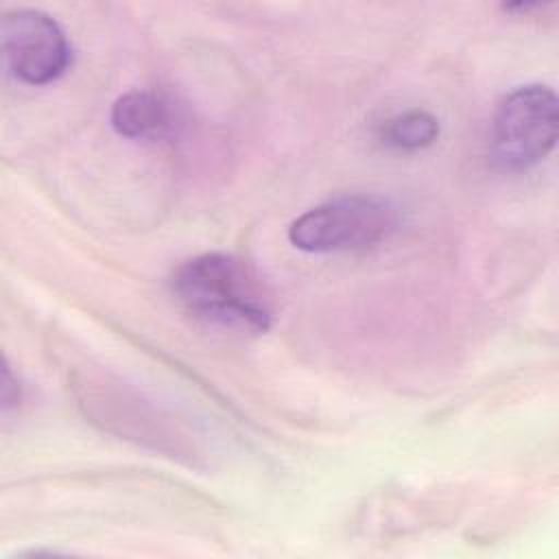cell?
<instances>
[{
  "label": "cell",
  "mask_w": 559,
  "mask_h": 559,
  "mask_svg": "<svg viewBox=\"0 0 559 559\" xmlns=\"http://www.w3.org/2000/svg\"><path fill=\"white\" fill-rule=\"evenodd\" d=\"M173 293L197 319L238 332H266L271 299L255 271L231 253H203L173 275Z\"/></svg>",
  "instance_id": "1"
},
{
  "label": "cell",
  "mask_w": 559,
  "mask_h": 559,
  "mask_svg": "<svg viewBox=\"0 0 559 559\" xmlns=\"http://www.w3.org/2000/svg\"><path fill=\"white\" fill-rule=\"evenodd\" d=\"M400 223L395 203L380 194H343L310 207L288 227L295 249L308 253L360 251L389 238Z\"/></svg>",
  "instance_id": "2"
},
{
  "label": "cell",
  "mask_w": 559,
  "mask_h": 559,
  "mask_svg": "<svg viewBox=\"0 0 559 559\" xmlns=\"http://www.w3.org/2000/svg\"><path fill=\"white\" fill-rule=\"evenodd\" d=\"M559 103L542 83H528L509 92L496 107L491 122L493 159L522 170L539 164L557 144Z\"/></svg>",
  "instance_id": "3"
},
{
  "label": "cell",
  "mask_w": 559,
  "mask_h": 559,
  "mask_svg": "<svg viewBox=\"0 0 559 559\" xmlns=\"http://www.w3.org/2000/svg\"><path fill=\"white\" fill-rule=\"evenodd\" d=\"M0 39L7 68L22 83H52L70 63V44L66 33L41 11L15 9L4 13Z\"/></svg>",
  "instance_id": "4"
},
{
  "label": "cell",
  "mask_w": 559,
  "mask_h": 559,
  "mask_svg": "<svg viewBox=\"0 0 559 559\" xmlns=\"http://www.w3.org/2000/svg\"><path fill=\"white\" fill-rule=\"evenodd\" d=\"M111 127L131 140H157L175 127V109L159 92L133 90L114 103Z\"/></svg>",
  "instance_id": "5"
},
{
  "label": "cell",
  "mask_w": 559,
  "mask_h": 559,
  "mask_svg": "<svg viewBox=\"0 0 559 559\" xmlns=\"http://www.w3.org/2000/svg\"><path fill=\"white\" fill-rule=\"evenodd\" d=\"M439 138V120L424 109H408L389 118L382 127V142L402 148L417 151L430 146Z\"/></svg>",
  "instance_id": "6"
}]
</instances>
